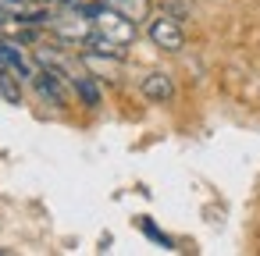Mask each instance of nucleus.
I'll use <instances>...</instances> for the list:
<instances>
[{
  "label": "nucleus",
  "instance_id": "20e7f679",
  "mask_svg": "<svg viewBox=\"0 0 260 256\" xmlns=\"http://www.w3.org/2000/svg\"><path fill=\"white\" fill-rule=\"evenodd\" d=\"M139 89H143V96H146L150 103H168V100L175 96V82H171V75H164V71L146 75Z\"/></svg>",
  "mask_w": 260,
  "mask_h": 256
},
{
  "label": "nucleus",
  "instance_id": "7ed1b4c3",
  "mask_svg": "<svg viewBox=\"0 0 260 256\" xmlns=\"http://www.w3.org/2000/svg\"><path fill=\"white\" fill-rule=\"evenodd\" d=\"M61 82H64V75H61V71H54V68H47V64H43V71H36V75H32L36 93H40L47 103H54V107H64V89H61Z\"/></svg>",
  "mask_w": 260,
  "mask_h": 256
},
{
  "label": "nucleus",
  "instance_id": "0eeeda50",
  "mask_svg": "<svg viewBox=\"0 0 260 256\" xmlns=\"http://www.w3.org/2000/svg\"><path fill=\"white\" fill-rule=\"evenodd\" d=\"M0 96H4L8 103H18V100H22L18 75H15V71H0Z\"/></svg>",
  "mask_w": 260,
  "mask_h": 256
},
{
  "label": "nucleus",
  "instance_id": "1a4fd4ad",
  "mask_svg": "<svg viewBox=\"0 0 260 256\" xmlns=\"http://www.w3.org/2000/svg\"><path fill=\"white\" fill-rule=\"evenodd\" d=\"M100 4V0H64V8H93Z\"/></svg>",
  "mask_w": 260,
  "mask_h": 256
},
{
  "label": "nucleus",
  "instance_id": "f257e3e1",
  "mask_svg": "<svg viewBox=\"0 0 260 256\" xmlns=\"http://www.w3.org/2000/svg\"><path fill=\"white\" fill-rule=\"evenodd\" d=\"M89 15H93V25H96V32H104L107 40H114L118 47H128L132 40H136V18H128L125 11H118V8H111V4H93L89 8Z\"/></svg>",
  "mask_w": 260,
  "mask_h": 256
},
{
  "label": "nucleus",
  "instance_id": "f03ea898",
  "mask_svg": "<svg viewBox=\"0 0 260 256\" xmlns=\"http://www.w3.org/2000/svg\"><path fill=\"white\" fill-rule=\"evenodd\" d=\"M146 32H150L153 47H160L168 54H178L185 47V32H182V25H178L175 15H153L150 25H146Z\"/></svg>",
  "mask_w": 260,
  "mask_h": 256
},
{
  "label": "nucleus",
  "instance_id": "39448f33",
  "mask_svg": "<svg viewBox=\"0 0 260 256\" xmlns=\"http://www.w3.org/2000/svg\"><path fill=\"white\" fill-rule=\"evenodd\" d=\"M0 71H15L18 79H32L29 61H25L22 50H15L11 43H0Z\"/></svg>",
  "mask_w": 260,
  "mask_h": 256
},
{
  "label": "nucleus",
  "instance_id": "9b49d317",
  "mask_svg": "<svg viewBox=\"0 0 260 256\" xmlns=\"http://www.w3.org/2000/svg\"><path fill=\"white\" fill-rule=\"evenodd\" d=\"M40 4H43V0H40Z\"/></svg>",
  "mask_w": 260,
  "mask_h": 256
},
{
  "label": "nucleus",
  "instance_id": "9d476101",
  "mask_svg": "<svg viewBox=\"0 0 260 256\" xmlns=\"http://www.w3.org/2000/svg\"><path fill=\"white\" fill-rule=\"evenodd\" d=\"M4 252H8V249H0V256H4Z\"/></svg>",
  "mask_w": 260,
  "mask_h": 256
},
{
  "label": "nucleus",
  "instance_id": "423d86ee",
  "mask_svg": "<svg viewBox=\"0 0 260 256\" xmlns=\"http://www.w3.org/2000/svg\"><path fill=\"white\" fill-rule=\"evenodd\" d=\"M72 82H75V89H79V96H82L86 107H100V89H96L93 75H75Z\"/></svg>",
  "mask_w": 260,
  "mask_h": 256
},
{
  "label": "nucleus",
  "instance_id": "6e6552de",
  "mask_svg": "<svg viewBox=\"0 0 260 256\" xmlns=\"http://www.w3.org/2000/svg\"><path fill=\"white\" fill-rule=\"evenodd\" d=\"M107 4H111V8H118V11H125V15H128V18H136V22L146 15V0H107Z\"/></svg>",
  "mask_w": 260,
  "mask_h": 256
}]
</instances>
